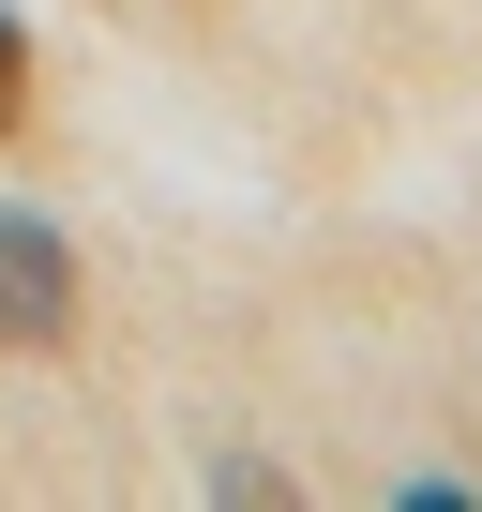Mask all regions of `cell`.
<instances>
[{
  "instance_id": "obj_2",
  "label": "cell",
  "mask_w": 482,
  "mask_h": 512,
  "mask_svg": "<svg viewBox=\"0 0 482 512\" xmlns=\"http://www.w3.org/2000/svg\"><path fill=\"white\" fill-rule=\"evenodd\" d=\"M16 106H31V46H16V16H0V136H16Z\"/></svg>"
},
{
  "instance_id": "obj_1",
  "label": "cell",
  "mask_w": 482,
  "mask_h": 512,
  "mask_svg": "<svg viewBox=\"0 0 482 512\" xmlns=\"http://www.w3.org/2000/svg\"><path fill=\"white\" fill-rule=\"evenodd\" d=\"M61 332H76V256H61V226L0 211V347H61Z\"/></svg>"
}]
</instances>
